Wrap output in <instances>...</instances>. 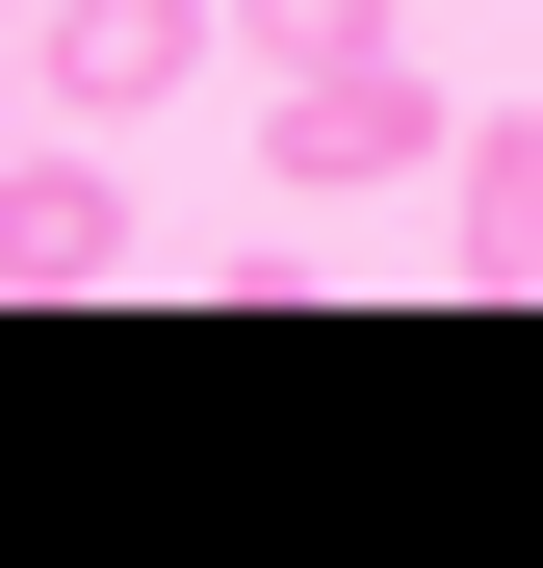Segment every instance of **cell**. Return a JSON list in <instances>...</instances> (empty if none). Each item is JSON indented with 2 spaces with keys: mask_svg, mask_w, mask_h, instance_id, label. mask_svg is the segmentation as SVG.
Listing matches in <instances>:
<instances>
[{
  "mask_svg": "<svg viewBox=\"0 0 543 568\" xmlns=\"http://www.w3.org/2000/svg\"><path fill=\"white\" fill-rule=\"evenodd\" d=\"M362 52H414L389 0H233V78H362Z\"/></svg>",
  "mask_w": 543,
  "mask_h": 568,
  "instance_id": "5b68a950",
  "label": "cell"
},
{
  "mask_svg": "<svg viewBox=\"0 0 543 568\" xmlns=\"http://www.w3.org/2000/svg\"><path fill=\"white\" fill-rule=\"evenodd\" d=\"M181 78H233V0H52V104L78 130H155Z\"/></svg>",
  "mask_w": 543,
  "mask_h": 568,
  "instance_id": "7a4b0ae2",
  "label": "cell"
},
{
  "mask_svg": "<svg viewBox=\"0 0 543 568\" xmlns=\"http://www.w3.org/2000/svg\"><path fill=\"white\" fill-rule=\"evenodd\" d=\"M104 258H130V207H104V155H27V181H0V284H27V311H78Z\"/></svg>",
  "mask_w": 543,
  "mask_h": 568,
  "instance_id": "3957f363",
  "label": "cell"
},
{
  "mask_svg": "<svg viewBox=\"0 0 543 568\" xmlns=\"http://www.w3.org/2000/svg\"><path fill=\"white\" fill-rule=\"evenodd\" d=\"M259 155H285V207H389V181H466V104H440L414 52H362V78H285Z\"/></svg>",
  "mask_w": 543,
  "mask_h": 568,
  "instance_id": "6da1fadb",
  "label": "cell"
},
{
  "mask_svg": "<svg viewBox=\"0 0 543 568\" xmlns=\"http://www.w3.org/2000/svg\"><path fill=\"white\" fill-rule=\"evenodd\" d=\"M440 258H466V284H543V104H492V130H466V181H440Z\"/></svg>",
  "mask_w": 543,
  "mask_h": 568,
  "instance_id": "277c9868",
  "label": "cell"
}]
</instances>
